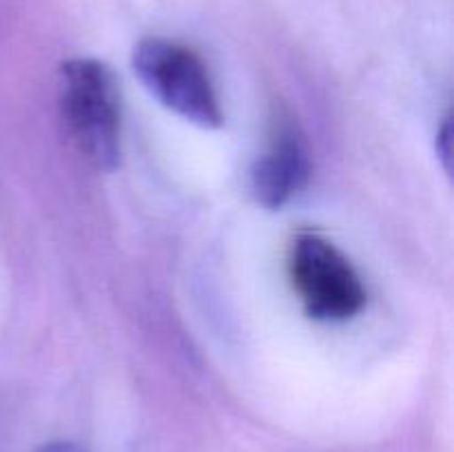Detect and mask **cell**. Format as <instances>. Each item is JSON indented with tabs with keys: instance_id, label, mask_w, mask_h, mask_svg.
<instances>
[{
	"instance_id": "obj_1",
	"label": "cell",
	"mask_w": 454,
	"mask_h": 452,
	"mask_svg": "<svg viewBox=\"0 0 454 452\" xmlns=\"http://www.w3.org/2000/svg\"><path fill=\"white\" fill-rule=\"evenodd\" d=\"M58 105L84 162L109 173L122 155V97L115 74L100 60L75 58L60 66Z\"/></svg>"
},
{
	"instance_id": "obj_2",
	"label": "cell",
	"mask_w": 454,
	"mask_h": 452,
	"mask_svg": "<svg viewBox=\"0 0 454 452\" xmlns=\"http://www.w3.org/2000/svg\"><path fill=\"white\" fill-rule=\"evenodd\" d=\"M133 71L155 100L202 129L224 124L207 65L193 49L167 38H145L133 49Z\"/></svg>"
},
{
	"instance_id": "obj_3",
	"label": "cell",
	"mask_w": 454,
	"mask_h": 452,
	"mask_svg": "<svg viewBox=\"0 0 454 452\" xmlns=\"http://www.w3.org/2000/svg\"><path fill=\"white\" fill-rule=\"evenodd\" d=\"M288 273L309 317L319 322H346L366 304V288L353 261L313 230L293 238Z\"/></svg>"
},
{
	"instance_id": "obj_4",
	"label": "cell",
	"mask_w": 454,
	"mask_h": 452,
	"mask_svg": "<svg viewBox=\"0 0 454 452\" xmlns=\"http://www.w3.org/2000/svg\"><path fill=\"white\" fill-rule=\"evenodd\" d=\"M310 171L313 164L306 136L291 118H279L264 153L253 167V195L262 207L282 208L309 184Z\"/></svg>"
},
{
	"instance_id": "obj_5",
	"label": "cell",
	"mask_w": 454,
	"mask_h": 452,
	"mask_svg": "<svg viewBox=\"0 0 454 452\" xmlns=\"http://www.w3.org/2000/svg\"><path fill=\"white\" fill-rule=\"evenodd\" d=\"M437 153H439V158L443 160V168H446V171H450L452 168V122H450V118H446L442 131H439Z\"/></svg>"
},
{
	"instance_id": "obj_6",
	"label": "cell",
	"mask_w": 454,
	"mask_h": 452,
	"mask_svg": "<svg viewBox=\"0 0 454 452\" xmlns=\"http://www.w3.org/2000/svg\"><path fill=\"white\" fill-rule=\"evenodd\" d=\"M38 452H84L82 448L74 446V443H49V446L40 448Z\"/></svg>"
}]
</instances>
